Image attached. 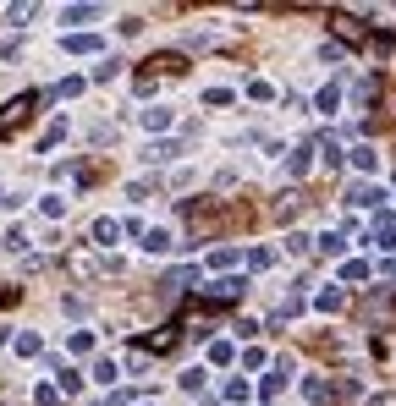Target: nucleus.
<instances>
[{"label":"nucleus","mask_w":396,"mask_h":406,"mask_svg":"<svg viewBox=\"0 0 396 406\" xmlns=\"http://www.w3.org/2000/svg\"><path fill=\"white\" fill-rule=\"evenodd\" d=\"M39 104H44V94H17L11 104H6V110H0V137H11V132H17V126L28 121V116L39 110Z\"/></svg>","instance_id":"1"},{"label":"nucleus","mask_w":396,"mask_h":406,"mask_svg":"<svg viewBox=\"0 0 396 406\" xmlns=\"http://www.w3.org/2000/svg\"><path fill=\"white\" fill-rule=\"evenodd\" d=\"M165 72H171V77H182V72H187V55L165 50V55H154V61H149V72H143V77H165Z\"/></svg>","instance_id":"2"},{"label":"nucleus","mask_w":396,"mask_h":406,"mask_svg":"<svg viewBox=\"0 0 396 406\" xmlns=\"http://www.w3.org/2000/svg\"><path fill=\"white\" fill-rule=\"evenodd\" d=\"M242 291H248V280H242V275H226V280H215V285H209L204 297H209V302H237Z\"/></svg>","instance_id":"3"},{"label":"nucleus","mask_w":396,"mask_h":406,"mask_svg":"<svg viewBox=\"0 0 396 406\" xmlns=\"http://www.w3.org/2000/svg\"><path fill=\"white\" fill-rule=\"evenodd\" d=\"M336 33H341V39H358V44L369 39V28H363L358 17H347V11H336Z\"/></svg>","instance_id":"4"},{"label":"nucleus","mask_w":396,"mask_h":406,"mask_svg":"<svg viewBox=\"0 0 396 406\" xmlns=\"http://www.w3.org/2000/svg\"><path fill=\"white\" fill-rule=\"evenodd\" d=\"M380 198H385V192H380V187H369V182H358V187L347 192V203H363V209H374Z\"/></svg>","instance_id":"5"},{"label":"nucleus","mask_w":396,"mask_h":406,"mask_svg":"<svg viewBox=\"0 0 396 406\" xmlns=\"http://www.w3.org/2000/svg\"><path fill=\"white\" fill-rule=\"evenodd\" d=\"M374 242H380V248H396V215L374 219Z\"/></svg>","instance_id":"6"},{"label":"nucleus","mask_w":396,"mask_h":406,"mask_svg":"<svg viewBox=\"0 0 396 406\" xmlns=\"http://www.w3.org/2000/svg\"><path fill=\"white\" fill-rule=\"evenodd\" d=\"M176 154H182V143H149V149H143L149 165H165V159H176Z\"/></svg>","instance_id":"7"},{"label":"nucleus","mask_w":396,"mask_h":406,"mask_svg":"<svg viewBox=\"0 0 396 406\" xmlns=\"http://www.w3.org/2000/svg\"><path fill=\"white\" fill-rule=\"evenodd\" d=\"M116 236H121V219H94V242L99 248H110Z\"/></svg>","instance_id":"8"},{"label":"nucleus","mask_w":396,"mask_h":406,"mask_svg":"<svg viewBox=\"0 0 396 406\" xmlns=\"http://www.w3.org/2000/svg\"><path fill=\"white\" fill-rule=\"evenodd\" d=\"M314 149H319V143H297V154H292V176H303V170L314 165Z\"/></svg>","instance_id":"9"},{"label":"nucleus","mask_w":396,"mask_h":406,"mask_svg":"<svg viewBox=\"0 0 396 406\" xmlns=\"http://www.w3.org/2000/svg\"><path fill=\"white\" fill-rule=\"evenodd\" d=\"M341 280H347V285H363V280H369V264H363V258L341 264Z\"/></svg>","instance_id":"10"},{"label":"nucleus","mask_w":396,"mask_h":406,"mask_svg":"<svg viewBox=\"0 0 396 406\" xmlns=\"http://www.w3.org/2000/svg\"><path fill=\"white\" fill-rule=\"evenodd\" d=\"M176 346V330H154L149 341H143V351H171Z\"/></svg>","instance_id":"11"},{"label":"nucleus","mask_w":396,"mask_h":406,"mask_svg":"<svg viewBox=\"0 0 396 406\" xmlns=\"http://www.w3.org/2000/svg\"><path fill=\"white\" fill-rule=\"evenodd\" d=\"M66 50H72V55H88V50H99V39H88V33H66Z\"/></svg>","instance_id":"12"},{"label":"nucleus","mask_w":396,"mask_h":406,"mask_svg":"<svg viewBox=\"0 0 396 406\" xmlns=\"http://www.w3.org/2000/svg\"><path fill=\"white\" fill-rule=\"evenodd\" d=\"M99 17V6H66L61 11V22H94Z\"/></svg>","instance_id":"13"},{"label":"nucleus","mask_w":396,"mask_h":406,"mask_svg":"<svg viewBox=\"0 0 396 406\" xmlns=\"http://www.w3.org/2000/svg\"><path fill=\"white\" fill-rule=\"evenodd\" d=\"M297 209H303V192H286V198H281V203H275V219H292Z\"/></svg>","instance_id":"14"},{"label":"nucleus","mask_w":396,"mask_h":406,"mask_svg":"<svg viewBox=\"0 0 396 406\" xmlns=\"http://www.w3.org/2000/svg\"><path fill=\"white\" fill-rule=\"evenodd\" d=\"M143 126H149V132H165V126H171V110H160V104L143 110Z\"/></svg>","instance_id":"15"},{"label":"nucleus","mask_w":396,"mask_h":406,"mask_svg":"<svg viewBox=\"0 0 396 406\" xmlns=\"http://www.w3.org/2000/svg\"><path fill=\"white\" fill-rule=\"evenodd\" d=\"M341 302H347V297H341L336 285H325V291H319V313H341Z\"/></svg>","instance_id":"16"},{"label":"nucleus","mask_w":396,"mask_h":406,"mask_svg":"<svg viewBox=\"0 0 396 406\" xmlns=\"http://www.w3.org/2000/svg\"><path fill=\"white\" fill-rule=\"evenodd\" d=\"M61 137H66V121H55V126H50V132H44V137H39V154H50V149H55Z\"/></svg>","instance_id":"17"},{"label":"nucleus","mask_w":396,"mask_h":406,"mask_svg":"<svg viewBox=\"0 0 396 406\" xmlns=\"http://www.w3.org/2000/svg\"><path fill=\"white\" fill-rule=\"evenodd\" d=\"M143 248H149V252H165V248H171V231H143Z\"/></svg>","instance_id":"18"},{"label":"nucleus","mask_w":396,"mask_h":406,"mask_svg":"<svg viewBox=\"0 0 396 406\" xmlns=\"http://www.w3.org/2000/svg\"><path fill=\"white\" fill-rule=\"evenodd\" d=\"M336 104H341V88H336V83H330V88H319V110H325V116L336 110Z\"/></svg>","instance_id":"19"},{"label":"nucleus","mask_w":396,"mask_h":406,"mask_svg":"<svg viewBox=\"0 0 396 406\" xmlns=\"http://www.w3.org/2000/svg\"><path fill=\"white\" fill-rule=\"evenodd\" d=\"M352 165H358V170H374V149H369V143H358V149H352Z\"/></svg>","instance_id":"20"},{"label":"nucleus","mask_w":396,"mask_h":406,"mask_svg":"<svg viewBox=\"0 0 396 406\" xmlns=\"http://www.w3.org/2000/svg\"><path fill=\"white\" fill-rule=\"evenodd\" d=\"M61 209H66V203H61V198H55V192H50V198H39V215H44V219H55V215H61Z\"/></svg>","instance_id":"21"},{"label":"nucleus","mask_w":396,"mask_h":406,"mask_svg":"<svg viewBox=\"0 0 396 406\" xmlns=\"http://www.w3.org/2000/svg\"><path fill=\"white\" fill-rule=\"evenodd\" d=\"M6 17H11V28H28V17H33V6H11V11H6Z\"/></svg>","instance_id":"22"},{"label":"nucleus","mask_w":396,"mask_h":406,"mask_svg":"<svg viewBox=\"0 0 396 406\" xmlns=\"http://www.w3.org/2000/svg\"><path fill=\"white\" fill-rule=\"evenodd\" d=\"M226 401H248V379H231V384H226Z\"/></svg>","instance_id":"23"},{"label":"nucleus","mask_w":396,"mask_h":406,"mask_svg":"<svg viewBox=\"0 0 396 406\" xmlns=\"http://www.w3.org/2000/svg\"><path fill=\"white\" fill-rule=\"evenodd\" d=\"M72 351H77V357H83V351H94V335H88V330H77V335H72Z\"/></svg>","instance_id":"24"},{"label":"nucleus","mask_w":396,"mask_h":406,"mask_svg":"<svg viewBox=\"0 0 396 406\" xmlns=\"http://www.w3.org/2000/svg\"><path fill=\"white\" fill-rule=\"evenodd\" d=\"M72 94H83V83H77V77H66V83H55V99H72Z\"/></svg>","instance_id":"25"},{"label":"nucleus","mask_w":396,"mask_h":406,"mask_svg":"<svg viewBox=\"0 0 396 406\" xmlns=\"http://www.w3.org/2000/svg\"><path fill=\"white\" fill-rule=\"evenodd\" d=\"M61 390H66V395H77V390H83V374H72V368H66V374H61Z\"/></svg>","instance_id":"26"},{"label":"nucleus","mask_w":396,"mask_h":406,"mask_svg":"<svg viewBox=\"0 0 396 406\" xmlns=\"http://www.w3.org/2000/svg\"><path fill=\"white\" fill-rule=\"evenodd\" d=\"M286 252H292V258H303V252H308V236H303V231H297V236H286Z\"/></svg>","instance_id":"27"},{"label":"nucleus","mask_w":396,"mask_h":406,"mask_svg":"<svg viewBox=\"0 0 396 406\" xmlns=\"http://www.w3.org/2000/svg\"><path fill=\"white\" fill-rule=\"evenodd\" d=\"M0 302H17V285H0Z\"/></svg>","instance_id":"28"}]
</instances>
